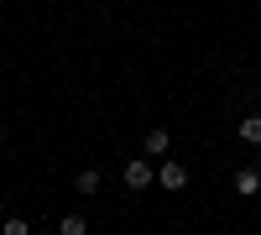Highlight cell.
Returning <instances> with one entry per match:
<instances>
[{
	"label": "cell",
	"instance_id": "2",
	"mask_svg": "<svg viewBox=\"0 0 261 235\" xmlns=\"http://www.w3.org/2000/svg\"><path fill=\"white\" fill-rule=\"evenodd\" d=\"M157 183H162V188H172V194H178V188L188 183V167H183V162H162V173H157Z\"/></svg>",
	"mask_w": 261,
	"mask_h": 235
},
{
	"label": "cell",
	"instance_id": "6",
	"mask_svg": "<svg viewBox=\"0 0 261 235\" xmlns=\"http://www.w3.org/2000/svg\"><path fill=\"white\" fill-rule=\"evenodd\" d=\"M162 152H167V131L151 125V131H146V157H162Z\"/></svg>",
	"mask_w": 261,
	"mask_h": 235
},
{
	"label": "cell",
	"instance_id": "7",
	"mask_svg": "<svg viewBox=\"0 0 261 235\" xmlns=\"http://www.w3.org/2000/svg\"><path fill=\"white\" fill-rule=\"evenodd\" d=\"M84 230H89L84 215H63V220H58V235H84Z\"/></svg>",
	"mask_w": 261,
	"mask_h": 235
},
{
	"label": "cell",
	"instance_id": "1",
	"mask_svg": "<svg viewBox=\"0 0 261 235\" xmlns=\"http://www.w3.org/2000/svg\"><path fill=\"white\" fill-rule=\"evenodd\" d=\"M120 178H125V188H130V194H141V188L151 183V167H146V157H130Z\"/></svg>",
	"mask_w": 261,
	"mask_h": 235
},
{
	"label": "cell",
	"instance_id": "4",
	"mask_svg": "<svg viewBox=\"0 0 261 235\" xmlns=\"http://www.w3.org/2000/svg\"><path fill=\"white\" fill-rule=\"evenodd\" d=\"M99 183H105V178L94 173V167H84V173L73 178V188H79V194H84V199H94V194H99Z\"/></svg>",
	"mask_w": 261,
	"mask_h": 235
},
{
	"label": "cell",
	"instance_id": "3",
	"mask_svg": "<svg viewBox=\"0 0 261 235\" xmlns=\"http://www.w3.org/2000/svg\"><path fill=\"white\" fill-rule=\"evenodd\" d=\"M235 194H241V199L261 194V173H256V167H241V173H235Z\"/></svg>",
	"mask_w": 261,
	"mask_h": 235
},
{
	"label": "cell",
	"instance_id": "5",
	"mask_svg": "<svg viewBox=\"0 0 261 235\" xmlns=\"http://www.w3.org/2000/svg\"><path fill=\"white\" fill-rule=\"evenodd\" d=\"M235 131H241V141H246V146H261V115H246Z\"/></svg>",
	"mask_w": 261,
	"mask_h": 235
}]
</instances>
